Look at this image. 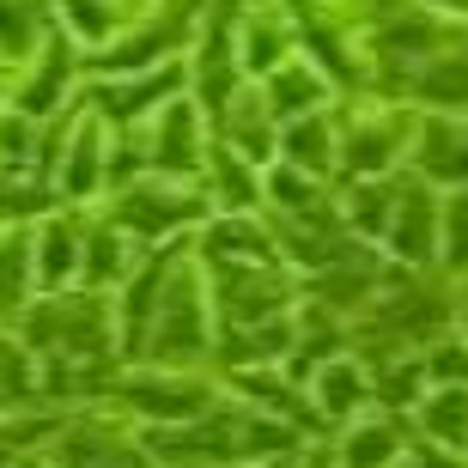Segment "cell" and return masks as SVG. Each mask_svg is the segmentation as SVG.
Listing matches in <instances>:
<instances>
[{"mask_svg": "<svg viewBox=\"0 0 468 468\" xmlns=\"http://www.w3.org/2000/svg\"><path fill=\"white\" fill-rule=\"evenodd\" d=\"M37 37V0H0V49H25Z\"/></svg>", "mask_w": 468, "mask_h": 468, "instance_id": "6da1fadb", "label": "cell"}, {"mask_svg": "<svg viewBox=\"0 0 468 468\" xmlns=\"http://www.w3.org/2000/svg\"><path fill=\"white\" fill-rule=\"evenodd\" d=\"M68 463L73 468H140V456L134 451H116V444H104V438H80V444H73L68 451Z\"/></svg>", "mask_w": 468, "mask_h": 468, "instance_id": "7a4b0ae2", "label": "cell"}, {"mask_svg": "<svg viewBox=\"0 0 468 468\" xmlns=\"http://www.w3.org/2000/svg\"><path fill=\"white\" fill-rule=\"evenodd\" d=\"M189 153H195V122H189V110H171V122H165V165H189Z\"/></svg>", "mask_w": 468, "mask_h": 468, "instance_id": "3957f363", "label": "cell"}, {"mask_svg": "<svg viewBox=\"0 0 468 468\" xmlns=\"http://www.w3.org/2000/svg\"><path fill=\"white\" fill-rule=\"evenodd\" d=\"M18 280H25V250H18V243H6V250H0V311H13Z\"/></svg>", "mask_w": 468, "mask_h": 468, "instance_id": "277c9868", "label": "cell"}, {"mask_svg": "<svg viewBox=\"0 0 468 468\" xmlns=\"http://www.w3.org/2000/svg\"><path fill=\"white\" fill-rule=\"evenodd\" d=\"M383 463H389V432L365 426V432L353 438V468H383Z\"/></svg>", "mask_w": 468, "mask_h": 468, "instance_id": "5b68a950", "label": "cell"}, {"mask_svg": "<svg viewBox=\"0 0 468 468\" xmlns=\"http://www.w3.org/2000/svg\"><path fill=\"white\" fill-rule=\"evenodd\" d=\"M316 86L311 80H298V73H286V86H274V104H311Z\"/></svg>", "mask_w": 468, "mask_h": 468, "instance_id": "8992f818", "label": "cell"}, {"mask_svg": "<svg viewBox=\"0 0 468 468\" xmlns=\"http://www.w3.org/2000/svg\"><path fill=\"white\" fill-rule=\"evenodd\" d=\"M68 261H73V256H68V231L55 226V231H49V261H43V268H49V274H68Z\"/></svg>", "mask_w": 468, "mask_h": 468, "instance_id": "52a82bcc", "label": "cell"}, {"mask_svg": "<svg viewBox=\"0 0 468 468\" xmlns=\"http://www.w3.org/2000/svg\"><path fill=\"white\" fill-rule=\"evenodd\" d=\"M25 383V365L13 359V347H0V389H18Z\"/></svg>", "mask_w": 468, "mask_h": 468, "instance_id": "ba28073f", "label": "cell"}, {"mask_svg": "<svg viewBox=\"0 0 468 468\" xmlns=\"http://www.w3.org/2000/svg\"><path fill=\"white\" fill-rule=\"evenodd\" d=\"M432 426H438V432H451V438H456V396H444V401H438Z\"/></svg>", "mask_w": 468, "mask_h": 468, "instance_id": "9c48e42d", "label": "cell"}, {"mask_svg": "<svg viewBox=\"0 0 468 468\" xmlns=\"http://www.w3.org/2000/svg\"><path fill=\"white\" fill-rule=\"evenodd\" d=\"M444 6H456V0H444Z\"/></svg>", "mask_w": 468, "mask_h": 468, "instance_id": "30bf717a", "label": "cell"}]
</instances>
